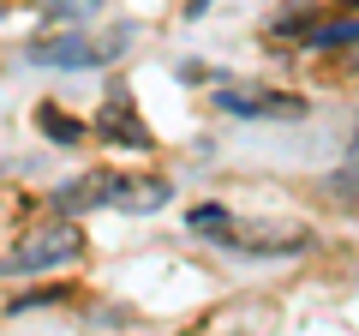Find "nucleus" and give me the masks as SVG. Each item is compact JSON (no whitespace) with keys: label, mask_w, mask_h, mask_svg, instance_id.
Returning a JSON list of instances; mask_svg holds the SVG:
<instances>
[{"label":"nucleus","mask_w":359,"mask_h":336,"mask_svg":"<svg viewBox=\"0 0 359 336\" xmlns=\"http://www.w3.org/2000/svg\"><path fill=\"white\" fill-rule=\"evenodd\" d=\"M78 252H84V228H78V217H66V222H48V228H30L0 259V276H36V271H54V264H72Z\"/></svg>","instance_id":"obj_1"},{"label":"nucleus","mask_w":359,"mask_h":336,"mask_svg":"<svg viewBox=\"0 0 359 336\" xmlns=\"http://www.w3.org/2000/svg\"><path fill=\"white\" fill-rule=\"evenodd\" d=\"M126 42L120 37H84V30H66V37H48V42H30L25 60L30 66H54V72H96V66L120 60Z\"/></svg>","instance_id":"obj_2"},{"label":"nucleus","mask_w":359,"mask_h":336,"mask_svg":"<svg viewBox=\"0 0 359 336\" xmlns=\"http://www.w3.org/2000/svg\"><path fill=\"white\" fill-rule=\"evenodd\" d=\"M90 132L96 138H108V144H120V150H156V132L138 120V108H132V91H108V103H102V115L90 120Z\"/></svg>","instance_id":"obj_3"},{"label":"nucleus","mask_w":359,"mask_h":336,"mask_svg":"<svg viewBox=\"0 0 359 336\" xmlns=\"http://www.w3.org/2000/svg\"><path fill=\"white\" fill-rule=\"evenodd\" d=\"M222 115H240V120H299L306 115V96H287V91H216Z\"/></svg>","instance_id":"obj_4"},{"label":"nucleus","mask_w":359,"mask_h":336,"mask_svg":"<svg viewBox=\"0 0 359 336\" xmlns=\"http://www.w3.org/2000/svg\"><path fill=\"white\" fill-rule=\"evenodd\" d=\"M114 181L120 174H108V168H90V174H78V181H66L60 193L48 198L60 217H84V210H102V205H114Z\"/></svg>","instance_id":"obj_5"},{"label":"nucleus","mask_w":359,"mask_h":336,"mask_svg":"<svg viewBox=\"0 0 359 336\" xmlns=\"http://www.w3.org/2000/svg\"><path fill=\"white\" fill-rule=\"evenodd\" d=\"M174 198V186L156 181V174H138V181H114V210H132V217H150Z\"/></svg>","instance_id":"obj_6"},{"label":"nucleus","mask_w":359,"mask_h":336,"mask_svg":"<svg viewBox=\"0 0 359 336\" xmlns=\"http://www.w3.org/2000/svg\"><path fill=\"white\" fill-rule=\"evenodd\" d=\"M30 120H36V132H42L48 144H60V150H72V144H84V138H90V127H84L78 115H66L60 103H42Z\"/></svg>","instance_id":"obj_7"},{"label":"nucleus","mask_w":359,"mask_h":336,"mask_svg":"<svg viewBox=\"0 0 359 336\" xmlns=\"http://www.w3.org/2000/svg\"><path fill=\"white\" fill-rule=\"evenodd\" d=\"M306 42H311V49H353V42H359V13L341 6V18H311Z\"/></svg>","instance_id":"obj_8"},{"label":"nucleus","mask_w":359,"mask_h":336,"mask_svg":"<svg viewBox=\"0 0 359 336\" xmlns=\"http://www.w3.org/2000/svg\"><path fill=\"white\" fill-rule=\"evenodd\" d=\"M228 222H233V217H228V205H198L192 217H186V228L210 240V228H228Z\"/></svg>","instance_id":"obj_9"},{"label":"nucleus","mask_w":359,"mask_h":336,"mask_svg":"<svg viewBox=\"0 0 359 336\" xmlns=\"http://www.w3.org/2000/svg\"><path fill=\"white\" fill-rule=\"evenodd\" d=\"M72 288H36V295H13L6 300V312H36V306H54V300H66Z\"/></svg>","instance_id":"obj_10"},{"label":"nucleus","mask_w":359,"mask_h":336,"mask_svg":"<svg viewBox=\"0 0 359 336\" xmlns=\"http://www.w3.org/2000/svg\"><path fill=\"white\" fill-rule=\"evenodd\" d=\"M330 193L335 198H359V162L353 168H335V174H330Z\"/></svg>","instance_id":"obj_11"},{"label":"nucleus","mask_w":359,"mask_h":336,"mask_svg":"<svg viewBox=\"0 0 359 336\" xmlns=\"http://www.w3.org/2000/svg\"><path fill=\"white\" fill-rule=\"evenodd\" d=\"M96 6H102V0H48V13H54V18H90Z\"/></svg>","instance_id":"obj_12"},{"label":"nucleus","mask_w":359,"mask_h":336,"mask_svg":"<svg viewBox=\"0 0 359 336\" xmlns=\"http://www.w3.org/2000/svg\"><path fill=\"white\" fill-rule=\"evenodd\" d=\"M204 6H210V0H186V13H192V18H198V13H204Z\"/></svg>","instance_id":"obj_13"}]
</instances>
